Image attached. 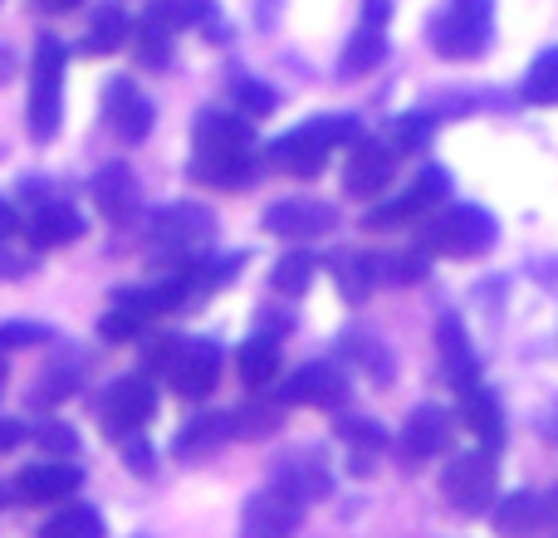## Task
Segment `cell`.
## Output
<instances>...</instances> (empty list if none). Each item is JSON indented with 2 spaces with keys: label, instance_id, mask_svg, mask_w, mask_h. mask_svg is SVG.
<instances>
[{
  "label": "cell",
  "instance_id": "cell-1",
  "mask_svg": "<svg viewBox=\"0 0 558 538\" xmlns=\"http://www.w3.org/2000/svg\"><path fill=\"white\" fill-rule=\"evenodd\" d=\"M441 500L451 504L465 519H481L495 510L500 500V470H495V455L485 451H456L441 470Z\"/></svg>",
  "mask_w": 558,
  "mask_h": 538
},
{
  "label": "cell",
  "instance_id": "cell-2",
  "mask_svg": "<svg viewBox=\"0 0 558 538\" xmlns=\"http://www.w3.org/2000/svg\"><path fill=\"white\" fill-rule=\"evenodd\" d=\"M64 45L54 35H39L35 64H29V133L35 143H49L59 133V113H64Z\"/></svg>",
  "mask_w": 558,
  "mask_h": 538
},
{
  "label": "cell",
  "instance_id": "cell-3",
  "mask_svg": "<svg viewBox=\"0 0 558 538\" xmlns=\"http://www.w3.org/2000/svg\"><path fill=\"white\" fill-rule=\"evenodd\" d=\"M495 241H500V225L481 206H451V211H441L436 221L422 225V250H441L456 255V260H475Z\"/></svg>",
  "mask_w": 558,
  "mask_h": 538
},
{
  "label": "cell",
  "instance_id": "cell-4",
  "mask_svg": "<svg viewBox=\"0 0 558 538\" xmlns=\"http://www.w3.org/2000/svg\"><path fill=\"white\" fill-rule=\"evenodd\" d=\"M490 20H495V0H451L432 20V49L441 59H475L490 45Z\"/></svg>",
  "mask_w": 558,
  "mask_h": 538
},
{
  "label": "cell",
  "instance_id": "cell-5",
  "mask_svg": "<svg viewBox=\"0 0 558 538\" xmlns=\"http://www.w3.org/2000/svg\"><path fill=\"white\" fill-rule=\"evenodd\" d=\"M216 221L206 206H192V201H177V206H162V211L147 221V245H153L162 260H186L192 250H202L211 241Z\"/></svg>",
  "mask_w": 558,
  "mask_h": 538
},
{
  "label": "cell",
  "instance_id": "cell-6",
  "mask_svg": "<svg viewBox=\"0 0 558 538\" xmlns=\"http://www.w3.org/2000/svg\"><path fill=\"white\" fill-rule=\"evenodd\" d=\"M167 382H172L177 396L186 402H202V396L216 392V377H221V347L211 338H177L172 353L162 363Z\"/></svg>",
  "mask_w": 558,
  "mask_h": 538
},
{
  "label": "cell",
  "instance_id": "cell-7",
  "mask_svg": "<svg viewBox=\"0 0 558 538\" xmlns=\"http://www.w3.org/2000/svg\"><path fill=\"white\" fill-rule=\"evenodd\" d=\"M157 412V392L147 377H118L113 387H108L104 396H98V426H104L113 441H128V436H137L147 421H153Z\"/></svg>",
  "mask_w": 558,
  "mask_h": 538
},
{
  "label": "cell",
  "instance_id": "cell-8",
  "mask_svg": "<svg viewBox=\"0 0 558 538\" xmlns=\"http://www.w3.org/2000/svg\"><path fill=\"white\" fill-rule=\"evenodd\" d=\"M328 152H333V127H328V118H314V123L294 127V133L270 143V162L284 176H318L328 167Z\"/></svg>",
  "mask_w": 558,
  "mask_h": 538
},
{
  "label": "cell",
  "instance_id": "cell-9",
  "mask_svg": "<svg viewBox=\"0 0 558 538\" xmlns=\"http://www.w3.org/2000/svg\"><path fill=\"white\" fill-rule=\"evenodd\" d=\"M387 15H392V0H363V20H357L353 39L338 54V78H363L383 64L387 54Z\"/></svg>",
  "mask_w": 558,
  "mask_h": 538
},
{
  "label": "cell",
  "instance_id": "cell-10",
  "mask_svg": "<svg viewBox=\"0 0 558 538\" xmlns=\"http://www.w3.org/2000/svg\"><path fill=\"white\" fill-rule=\"evenodd\" d=\"M299 524H304V504L279 485H265L241 510V538H294Z\"/></svg>",
  "mask_w": 558,
  "mask_h": 538
},
{
  "label": "cell",
  "instance_id": "cell-11",
  "mask_svg": "<svg viewBox=\"0 0 558 538\" xmlns=\"http://www.w3.org/2000/svg\"><path fill=\"white\" fill-rule=\"evenodd\" d=\"M446 441H451V412L426 402L407 416L402 436H397V455H402L407 470H416V465H432L446 451Z\"/></svg>",
  "mask_w": 558,
  "mask_h": 538
},
{
  "label": "cell",
  "instance_id": "cell-12",
  "mask_svg": "<svg viewBox=\"0 0 558 538\" xmlns=\"http://www.w3.org/2000/svg\"><path fill=\"white\" fill-rule=\"evenodd\" d=\"M333 206L314 201V196H284L265 211V231L279 235V241H314V235L333 231Z\"/></svg>",
  "mask_w": 558,
  "mask_h": 538
},
{
  "label": "cell",
  "instance_id": "cell-13",
  "mask_svg": "<svg viewBox=\"0 0 558 538\" xmlns=\"http://www.w3.org/2000/svg\"><path fill=\"white\" fill-rule=\"evenodd\" d=\"M343 396H348V382L333 363H304L279 382V402L284 406H328L333 412Z\"/></svg>",
  "mask_w": 558,
  "mask_h": 538
},
{
  "label": "cell",
  "instance_id": "cell-14",
  "mask_svg": "<svg viewBox=\"0 0 558 538\" xmlns=\"http://www.w3.org/2000/svg\"><path fill=\"white\" fill-rule=\"evenodd\" d=\"M392 172H397V152H392V147L367 143V137H363V143L353 147V157H348V167H343V186H348V196H357V201H373V196L387 192Z\"/></svg>",
  "mask_w": 558,
  "mask_h": 538
},
{
  "label": "cell",
  "instance_id": "cell-15",
  "mask_svg": "<svg viewBox=\"0 0 558 538\" xmlns=\"http://www.w3.org/2000/svg\"><path fill=\"white\" fill-rule=\"evenodd\" d=\"M104 118L108 127H113L123 143H143L147 133H153V103H147V94H137L133 78H113L104 94Z\"/></svg>",
  "mask_w": 558,
  "mask_h": 538
},
{
  "label": "cell",
  "instance_id": "cell-16",
  "mask_svg": "<svg viewBox=\"0 0 558 538\" xmlns=\"http://www.w3.org/2000/svg\"><path fill=\"white\" fill-rule=\"evenodd\" d=\"M275 485L294 494L299 504H314V500H328V494H333V470L324 465L318 451H289L284 461L275 465Z\"/></svg>",
  "mask_w": 558,
  "mask_h": 538
},
{
  "label": "cell",
  "instance_id": "cell-17",
  "mask_svg": "<svg viewBox=\"0 0 558 538\" xmlns=\"http://www.w3.org/2000/svg\"><path fill=\"white\" fill-rule=\"evenodd\" d=\"M78 485H84V475H78V465H69V461H45V465H29V470L15 475V494L25 504L69 500Z\"/></svg>",
  "mask_w": 558,
  "mask_h": 538
},
{
  "label": "cell",
  "instance_id": "cell-18",
  "mask_svg": "<svg viewBox=\"0 0 558 538\" xmlns=\"http://www.w3.org/2000/svg\"><path fill=\"white\" fill-rule=\"evenodd\" d=\"M192 176L202 186H216V192H241L255 176V152L251 147H235V152H196Z\"/></svg>",
  "mask_w": 558,
  "mask_h": 538
},
{
  "label": "cell",
  "instance_id": "cell-19",
  "mask_svg": "<svg viewBox=\"0 0 558 538\" xmlns=\"http://www.w3.org/2000/svg\"><path fill=\"white\" fill-rule=\"evenodd\" d=\"M25 231H29V245H35V250H59V245H74L78 235H84V221H78L74 206L45 201V206H35Z\"/></svg>",
  "mask_w": 558,
  "mask_h": 538
},
{
  "label": "cell",
  "instance_id": "cell-20",
  "mask_svg": "<svg viewBox=\"0 0 558 538\" xmlns=\"http://www.w3.org/2000/svg\"><path fill=\"white\" fill-rule=\"evenodd\" d=\"M88 192H94L98 211H104L108 221H128V216L137 211V182H133V172H128L123 162L98 167V176L88 182Z\"/></svg>",
  "mask_w": 558,
  "mask_h": 538
},
{
  "label": "cell",
  "instance_id": "cell-21",
  "mask_svg": "<svg viewBox=\"0 0 558 538\" xmlns=\"http://www.w3.org/2000/svg\"><path fill=\"white\" fill-rule=\"evenodd\" d=\"M196 152H235V147H251L255 133L245 118L235 113H221V108H206V113H196Z\"/></svg>",
  "mask_w": 558,
  "mask_h": 538
},
{
  "label": "cell",
  "instance_id": "cell-22",
  "mask_svg": "<svg viewBox=\"0 0 558 538\" xmlns=\"http://www.w3.org/2000/svg\"><path fill=\"white\" fill-rule=\"evenodd\" d=\"M221 441H231V412H202L172 436V451L182 455V461H202V455H211Z\"/></svg>",
  "mask_w": 558,
  "mask_h": 538
},
{
  "label": "cell",
  "instance_id": "cell-23",
  "mask_svg": "<svg viewBox=\"0 0 558 538\" xmlns=\"http://www.w3.org/2000/svg\"><path fill=\"white\" fill-rule=\"evenodd\" d=\"M338 436H343V445H348V470L353 475L373 470V461L387 445V431L373 421V416H338Z\"/></svg>",
  "mask_w": 558,
  "mask_h": 538
},
{
  "label": "cell",
  "instance_id": "cell-24",
  "mask_svg": "<svg viewBox=\"0 0 558 538\" xmlns=\"http://www.w3.org/2000/svg\"><path fill=\"white\" fill-rule=\"evenodd\" d=\"M436 343H441V357H446V382H456V392H465V387H481L475 377H481V363H475V353L465 347V328L461 318H441L436 323Z\"/></svg>",
  "mask_w": 558,
  "mask_h": 538
},
{
  "label": "cell",
  "instance_id": "cell-25",
  "mask_svg": "<svg viewBox=\"0 0 558 538\" xmlns=\"http://www.w3.org/2000/svg\"><path fill=\"white\" fill-rule=\"evenodd\" d=\"M328 269H333V279H338V289H343L348 304H363V298L373 294V284L383 279V255L343 250V255H333V260H328Z\"/></svg>",
  "mask_w": 558,
  "mask_h": 538
},
{
  "label": "cell",
  "instance_id": "cell-26",
  "mask_svg": "<svg viewBox=\"0 0 558 538\" xmlns=\"http://www.w3.org/2000/svg\"><path fill=\"white\" fill-rule=\"evenodd\" d=\"M495 529L500 538H534L539 534V494L534 490H514L495 500Z\"/></svg>",
  "mask_w": 558,
  "mask_h": 538
},
{
  "label": "cell",
  "instance_id": "cell-27",
  "mask_svg": "<svg viewBox=\"0 0 558 538\" xmlns=\"http://www.w3.org/2000/svg\"><path fill=\"white\" fill-rule=\"evenodd\" d=\"M461 416H465V426H471L475 436H481L485 445H500L505 441V416H500V402H495L485 387H465L461 392Z\"/></svg>",
  "mask_w": 558,
  "mask_h": 538
},
{
  "label": "cell",
  "instance_id": "cell-28",
  "mask_svg": "<svg viewBox=\"0 0 558 538\" xmlns=\"http://www.w3.org/2000/svg\"><path fill=\"white\" fill-rule=\"evenodd\" d=\"M520 98L530 108H558V45L539 49L524 69V84H520Z\"/></svg>",
  "mask_w": 558,
  "mask_h": 538
},
{
  "label": "cell",
  "instance_id": "cell-29",
  "mask_svg": "<svg viewBox=\"0 0 558 538\" xmlns=\"http://www.w3.org/2000/svg\"><path fill=\"white\" fill-rule=\"evenodd\" d=\"M128 29H133V20L123 15V5H113V0H108V5L94 10L88 35H84V45H78V49H84V54H113V49L128 39Z\"/></svg>",
  "mask_w": 558,
  "mask_h": 538
},
{
  "label": "cell",
  "instance_id": "cell-30",
  "mask_svg": "<svg viewBox=\"0 0 558 538\" xmlns=\"http://www.w3.org/2000/svg\"><path fill=\"white\" fill-rule=\"evenodd\" d=\"M235 367H241V377L251 387H270L279 377V367H284V357H279L275 338H251V343L235 353Z\"/></svg>",
  "mask_w": 558,
  "mask_h": 538
},
{
  "label": "cell",
  "instance_id": "cell-31",
  "mask_svg": "<svg viewBox=\"0 0 558 538\" xmlns=\"http://www.w3.org/2000/svg\"><path fill=\"white\" fill-rule=\"evenodd\" d=\"M133 54H137V64H147V69H167V54H172V29L162 25L157 15H143L133 29Z\"/></svg>",
  "mask_w": 558,
  "mask_h": 538
},
{
  "label": "cell",
  "instance_id": "cell-32",
  "mask_svg": "<svg viewBox=\"0 0 558 538\" xmlns=\"http://www.w3.org/2000/svg\"><path fill=\"white\" fill-rule=\"evenodd\" d=\"M39 538H104V514L88 504H69L39 529Z\"/></svg>",
  "mask_w": 558,
  "mask_h": 538
},
{
  "label": "cell",
  "instance_id": "cell-33",
  "mask_svg": "<svg viewBox=\"0 0 558 538\" xmlns=\"http://www.w3.org/2000/svg\"><path fill=\"white\" fill-rule=\"evenodd\" d=\"M270 284H275V294L299 298L308 284H314V255H304V250H289V255H279L275 269H270Z\"/></svg>",
  "mask_w": 558,
  "mask_h": 538
},
{
  "label": "cell",
  "instance_id": "cell-34",
  "mask_svg": "<svg viewBox=\"0 0 558 538\" xmlns=\"http://www.w3.org/2000/svg\"><path fill=\"white\" fill-rule=\"evenodd\" d=\"M279 421L284 416L275 412V406H235L231 412V436H241V441H265V436L279 431Z\"/></svg>",
  "mask_w": 558,
  "mask_h": 538
},
{
  "label": "cell",
  "instance_id": "cell-35",
  "mask_svg": "<svg viewBox=\"0 0 558 538\" xmlns=\"http://www.w3.org/2000/svg\"><path fill=\"white\" fill-rule=\"evenodd\" d=\"M446 196H451V172H446V167H426V172L412 182L407 201L416 206V216H426V211H436Z\"/></svg>",
  "mask_w": 558,
  "mask_h": 538
},
{
  "label": "cell",
  "instance_id": "cell-36",
  "mask_svg": "<svg viewBox=\"0 0 558 538\" xmlns=\"http://www.w3.org/2000/svg\"><path fill=\"white\" fill-rule=\"evenodd\" d=\"M343 347H348V353H353L357 363H363L383 387L392 382V372H397V367H392V353H387V347L377 343V338H367V333H348V338H343Z\"/></svg>",
  "mask_w": 558,
  "mask_h": 538
},
{
  "label": "cell",
  "instance_id": "cell-37",
  "mask_svg": "<svg viewBox=\"0 0 558 538\" xmlns=\"http://www.w3.org/2000/svg\"><path fill=\"white\" fill-rule=\"evenodd\" d=\"M231 98H235V108H241L245 118H270L279 108V94L270 84H260V78H235Z\"/></svg>",
  "mask_w": 558,
  "mask_h": 538
},
{
  "label": "cell",
  "instance_id": "cell-38",
  "mask_svg": "<svg viewBox=\"0 0 558 538\" xmlns=\"http://www.w3.org/2000/svg\"><path fill=\"white\" fill-rule=\"evenodd\" d=\"M153 15L162 20L167 29H186L196 20H211V0H157Z\"/></svg>",
  "mask_w": 558,
  "mask_h": 538
},
{
  "label": "cell",
  "instance_id": "cell-39",
  "mask_svg": "<svg viewBox=\"0 0 558 538\" xmlns=\"http://www.w3.org/2000/svg\"><path fill=\"white\" fill-rule=\"evenodd\" d=\"M432 143V113H402L392 123V147L397 152H416Z\"/></svg>",
  "mask_w": 558,
  "mask_h": 538
},
{
  "label": "cell",
  "instance_id": "cell-40",
  "mask_svg": "<svg viewBox=\"0 0 558 538\" xmlns=\"http://www.w3.org/2000/svg\"><path fill=\"white\" fill-rule=\"evenodd\" d=\"M426 250H407V255H383V279H392V284H416V279H426Z\"/></svg>",
  "mask_w": 558,
  "mask_h": 538
},
{
  "label": "cell",
  "instance_id": "cell-41",
  "mask_svg": "<svg viewBox=\"0 0 558 538\" xmlns=\"http://www.w3.org/2000/svg\"><path fill=\"white\" fill-rule=\"evenodd\" d=\"M407 221H416V206L407 201V196H397V201L373 206V211L363 216V231H397V225H407Z\"/></svg>",
  "mask_w": 558,
  "mask_h": 538
},
{
  "label": "cell",
  "instance_id": "cell-42",
  "mask_svg": "<svg viewBox=\"0 0 558 538\" xmlns=\"http://www.w3.org/2000/svg\"><path fill=\"white\" fill-rule=\"evenodd\" d=\"M69 392H78V372H74V367H49L45 382L35 387V402L39 406H54V402H64Z\"/></svg>",
  "mask_w": 558,
  "mask_h": 538
},
{
  "label": "cell",
  "instance_id": "cell-43",
  "mask_svg": "<svg viewBox=\"0 0 558 538\" xmlns=\"http://www.w3.org/2000/svg\"><path fill=\"white\" fill-rule=\"evenodd\" d=\"M35 445L45 455H74L78 451V436H74V426H64V421H45L35 431Z\"/></svg>",
  "mask_w": 558,
  "mask_h": 538
},
{
  "label": "cell",
  "instance_id": "cell-44",
  "mask_svg": "<svg viewBox=\"0 0 558 538\" xmlns=\"http://www.w3.org/2000/svg\"><path fill=\"white\" fill-rule=\"evenodd\" d=\"M49 338H54V328H45V323H0V353H10V347L49 343Z\"/></svg>",
  "mask_w": 558,
  "mask_h": 538
},
{
  "label": "cell",
  "instance_id": "cell-45",
  "mask_svg": "<svg viewBox=\"0 0 558 538\" xmlns=\"http://www.w3.org/2000/svg\"><path fill=\"white\" fill-rule=\"evenodd\" d=\"M123 465L133 475H153V445H147L143 436H128L123 441Z\"/></svg>",
  "mask_w": 558,
  "mask_h": 538
},
{
  "label": "cell",
  "instance_id": "cell-46",
  "mask_svg": "<svg viewBox=\"0 0 558 538\" xmlns=\"http://www.w3.org/2000/svg\"><path fill=\"white\" fill-rule=\"evenodd\" d=\"M539 534H554L558 538V490L539 494Z\"/></svg>",
  "mask_w": 558,
  "mask_h": 538
},
{
  "label": "cell",
  "instance_id": "cell-47",
  "mask_svg": "<svg viewBox=\"0 0 558 538\" xmlns=\"http://www.w3.org/2000/svg\"><path fill=\"white\" fill-rule=\"evenodd\" d=\"M25 426H20V421H10V416H0V455H10V451H15V445L20 441H25Z\"/></svg>",
  "mask_w": 558,
  "mask_h": 538
},
{
  "label": "cell",
  "instance_id": "cell-48",
  "mask_svg": "<svg viewBox=\"0 0 558 538\" xmlns=\"http://www.w3.org/2000/svg\"><path fill=\"white\" fill-rule=\"evenodd\" d=\"M10 78H15V54L0 45V84H10Z\"/></svg>",
  "mask_w": 558,
  "mask_h": 538
},
{
  "label": "cell",
  "instance_id": "cell-49",
  "mask_svg": "<svg viewBox=\"0 0 558 538\" xmlns=\"http://www.w3.org/2000/svg\"><path fill=\"white\" fill-rule=\"evenodd\" d=\"M10 231H15V211H10V206L5 201H0V241H5V235Z\"/></svg>",
  "mask_w": 558,
  "mask_h": 538
},
{
  "label": "cell",
  "instance_id": "cell-50",
  "mask_svg": "<svg viewBox=\"0 0 558 538\" xmlns=\"http://www.w3.org/2000/svg\"><path fill=\"white\" fill-rule=\"evenodd\" d=\"M39 5H45V10H49V15H64V10H74V5H78V0H39Z\"/></svg>",
  "mask_w": 558,
  "mask_h": 538
},
{
  "label": "cell",
  "instance_id": "cell-51",
  "mask_svg": "<svg viewBox=\"0 0 558 538\" xmlns=\"http://www.w3.org/2000/svg\"><path fill=\"white\" fill-rule=\"evenodd\" d=\"M0 387H5V357H0Z\"/></svg>",
  "mask_w": 558,
  "mask_h": 538
},
{
  "label": "cell",
  "instance_id": "cell-52",
  "mask_svg": "<svg viewBox=\"0 0 558 538\" xmlns=\"http://www.w3.org/2000/svg\"><path fill=\"white\" fill-rule=\"evenodd\" d=\"M0 504H5V494H0Z\"/></svg>",
  "mask_w": 558,
  "mask_h": 538
}]
</instances>
